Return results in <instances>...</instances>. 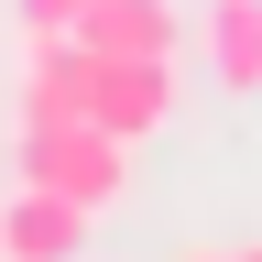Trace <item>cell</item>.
<instances>
[{"mask_svg": "<svg viewBox=\"0 0 262 262\" xmlns=\"http://www.w3.org/2000/svg\"><path fill=\"white\" fill-rule=\"evenodd\" d=\"M22 186H55V196H77V208H120V186H131V142L120 131H98V120H44V131H22Z\"/></svg>", "mask_w": 262, "mask_h": 262, "instance_id": "cell-1", "label": "cell"}, {"mask_svg": "<svg viewBox=\"0 0 262 262\" xmlns=\"http://www.w3.org/2000/svg\"><path fill=\"white\" fill-rule=\"evenodd\" d=\"M88 120L142 142V131L175 120V55H98V88H88Z\"/></svg>", "mask_w": 262, "mask_h": 262, "instance_id": "cell-2", "label": "cell"}, {"mask_svg": "<svg viewBox=\"0 0 262 262\" xmlns=\"http://www.w3.org/2000/svg\"><path fill=\"white\" fill-rule=\"evenodd\" d=\"M88 251V208L55 186H11L0 196V262H77Z\"/></svg>", "mask_w": 262, "mask_h": 262, "instance_id": "cell-3", "label": "cell"}, {"mask_svg": "<svg viewBox=\"0 0 262 262\" xmlns=\"http://www.w3.org/2000/svg\"><path fill=\"white\" fill-rule=\"evenodd\" d=\"M88 88H98V55L77 44V33H33V66H22V131L88 120Z\"/></svg>", "mask_w": 262, "mask_h": 262, "instance_id": "cell-4", "label": "cell"}, {"mask_svg": "<svg viewBox=\"0 0 262 262\" xmlns=\"http://www.w3.org/2000/svg\"><path fill=\"white\" fill-rule=\"evenodd\" d=\"M196 44H208V77L229 98H262V0H208Z\"/></svg>", "mask_w": 262, "mask_h": 262, "instance_id": "cell-5", "label": "cell"}, {"mask_svg": "<svg viewBox=\"0 0 262 262\" xmlns=\"http://www.w3.org/2000/svg\"><path fill=\"white\" fill-rule=\"evenodd\" d=\"M88 55H175V0H88Z\"/></svg>", "mask_w": 262, "mask_h": 262, "instance_id": "cell-6", "label": "cell"}, {"mask_svg": "<svg viewBox=\"0 0 262 262\" xmlns=\"http://www.w3.org/2000/svg\"><path fill=\"white\" fill-rule=\"evenodd\" d=\"M11 11H22V33H77L88 0H11Z\"/></svg>", "mask_w": 262, "mask_h": 262, "instance_id": "cell-7", "label": "cell"}, {"mask_svg": "<svg viewBox=\"0 0 262 262\" xmlns=\"http://www.w3.org/2000/svg\"><path fill=\"white\" fill-rule=\"evenodd\" d=\"M186 262H241V251H186Z\"/></svg>", "mask_w": 262, "mask_h": 262, "instance_id": "cell-8", "label": "cell"}, {"mask_svg": "<svg viewBox=\"0 0 262 262\" xmlns=\"http://www.w3.org/2000/svg\"><path fill=\"white\" fill-rule=\"evenodd\" d=\"M241 262H262V241H251V251H241Z\"/></svg>", "mask_w": 262, "mask_h": 262, "instance_id": "cell-9", "label": "cell"}]
</instances>
